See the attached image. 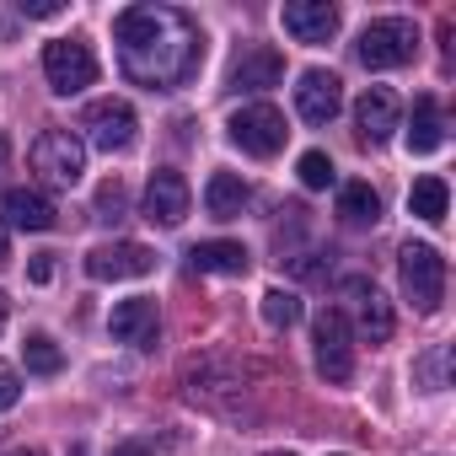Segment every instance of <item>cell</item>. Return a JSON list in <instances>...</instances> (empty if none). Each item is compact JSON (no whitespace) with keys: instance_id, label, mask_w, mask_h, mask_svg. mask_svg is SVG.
<instances>
[{"instance_id":"6da1fadb","label":"cell","mask_w":456,"mask_h":456,"mask_svg":"<svg viewBox=\"0 0 456 456\" xmlns=\"http://www.w3.org/2000/svg\"><path fill=\"white\" fill-rule=\"evenodd\" d=\"M113 44H118V70L145 92L183 86L204 60V33L177 6H124L113 17Z\"/></svg>"},{"instance_id":"7a4b0ae2","label":"cell","mask_w":456,"mask_h":456,"mask_svg":"<svg viewBox=\"0 0 456 456\" xmlns=\"http://www.w3.org/2000/svg\"><path fill=\"white\" fill-rule=\"evenodd\" d=\"M397 280H403V296L413 301V312H440V301H445V258L429 242H408L397 253Z\"/></svg>"},{"instance_id":"3957f363","label":"cell","mask_w":456,"mask_h":456,"mask_svg":"<svg viewBox=\"0 0 456 456\" xmlns=\"http://www.w3.org/2000/svg\"><path fill=\"white\" fill-rule=\"evenodd\" d=\"M354 54H360L365 70H397V65H408L419 54V28L408 17H381V22H370L360 33Z\"/></svg>"},{"instance_id":"277c9868","label":"cell","mask_w":456,"mask_h":456,"mask_svg":"<svg viewBox=\"0 0 456 456\" xmlns=\"http://www.w3.org/2000/svg\"><path fill=\"white\" fill-rule=\"evenodd\" d=\"M33 172L54 188H76L81 172H86V140L70 134V129H44L33 140Z\"/></svg>"},{"instance_id":"5b68a950","label":"cell","mask_w":456,"mask_h":456,"mask_svg":"<svg viewBox=\"0 0 456 456\" xmlns=\"http://www.w3.org/2000/svg\"><path fill=\"white\" fill-rule=\"evenodd\" d=\"M232 145H242L248 156H258V161H269V156H280L285 151V113L274 108V102H248V108H237L232 113Z\"/></svg>"},{"instance_id":"8992f818","label":"cell","mask_w":456,"mask_h":456,"mask_svg":"<svg viewBox=\"0 0 456 456\" xmlns=\"http://www.w3.org/2000/svg\"><path fill=\"white\" fill-rule=\"evenodd\" d=\"M44 76H49V86L60 97H76V92H86L97 81V54L86 44H76V38H60V44L44 49Z\"/></svg>"},{"instance_id":"52a82bcc","label":"cell","mask_w":456,"mask_h":456,"mask_svg":"<svg viewBox=\"0 0 456 456\" xmlns=\"http://www.w3.org/2000/svg\"><path fill=\"white\" fill-rule=\"evenodd\" d=\"M81 129H86V140L97 145V151H129L134 145V129H140V118H134V108L124 102V97H97L92 108H86V118H81Z\"/></svg>"},{"instance_id":"ba28073f","label":"cell","mask_w":456,"mask_h":456,"mask_svg":"<svg viewBox=\"0 0 456 456\" xmlns=\"http://www.w3.org/2000/svg\"><path fill=\"white\" fill-rule=\"evenodd\" d=\"M312 344H317V370L328 381H349L354 376V344H349V317L338 306H328L312 322Z\"/></svg>"},{"instance_id":"9c48e42d","label":"cell","mask_w":456,"mask_h":456,"mask_svg":"<svg viewBox=\"0 0 456 456\" xmlns=\"http://www.w3.org/2000/svg\"><path fill=\"white\" fill-rule=\"evenodd\" d=\"M151 269H156V253L145 242H102V248L86 253V274L102 280V285H113V280H145Z\"/></svg>"},{"instance_id":"30bf717a","label":"cell","mask_w":456,"mask_h":456,"mask_svg":"<svg viewBox=\"0 0 456 456\" xmlns=\"http://www.w3.org/2000/svg\"><path fill=\"white\" fill-rule=\"evenodd\" d=\"M344 301H349V312H354L360 338H370V344H387V338H392V301L376 290V280L349 274V280H344Z\"/></svg>"},{"instance_id":"8fae6325","label":"cell","mask_w":456,"mask_h":456,"mask_svg":"<svg viewBox=\"0 0 456 456\" xmlns=\"http://www.w3.org/2000/svg\"><path fill=\"white\" fill-rule=\"evenodd\" d=\"M188 204H193V193H188L183 172H172V167L151 172V183H145V220L151 225H183Z\"/></svg>"},{"instance_id":"7c38bea8","label":"cell","mask_w":456,"mask_h":456,"mask_svg":"<svg viewBox=\"0 0 456 456\" xmlns=\"http://www.w3.org/2000/svg\"><path fill=\"white\" fill-rule=\"evenodd\" d=\"M280 22L296 44H328L338 33V6H328V0H285Z\"/></svg>"},{"instance_id":"4fadbf2b","label":"cell","mask_w":456,"mask_h":456,"mask_svg":"<svg viewBox=\"0 0 456 456\" xmlns=\"http://www.w3.org/2000/svg\"><path fill=\"white\" fill-rule=\"evenodd\" d=\"M296 108L306 124H333L338 108H344V81L333 70H301V86H296Z\"/></svg>"},{"instance_id":"5bb4252c","label":"cell","mask_w":456,"mask_h":456,"mask_svg":"<svg viewBox=\"0 0 456 456\" xmlns=\"http://www.w3.org/2000/svg\"><path fill=\"white\" fill-rule=\"evenodd\" d=\"M108 333H113L118 344L151 349V344H156V333H161L156 301H151V296H129V301H118V306H113V317H108Z\"/></svg>"},{"instance_id":"9a60e30c","label":"cell","mask_w":456,"mask_h":456,"mask_svg":"<svg viewBox=\"0 0 456 456\" xmlns=\"http://www.w3.org/2000/svg\"><path fill=\"white\" fill-rule=\"evenodd\" d=\"M280 76H285V54L269 49V44H253V49L237 54L225 81H232V92H269V86H280Z\"/></svg>"},{"instance_id":"2e32d148","label":"cell","mask_w":456,"mask_h":456,"mask_svg":"<svg viewBox=\"0 0 456 456\" xmlns=\"http://www.w3.org/2000/svg\"><path fill=\"white\" fill-rule=\"evenodd\" d=\"M354 129L365 145H381L392 129H397V97L387 86H365L360 102H354Z\"/></svg>"},{"instance_id":"e0dca14e","label":"cell","mask_w":456,"mask_h":456,"mask_svg":"<svg viewBox=\"0 0 456 456\" xmlns=\"http://www.w3.org/2000/svg\"><path fill=\"white\" fill-rule=\"evenodd\" d=\"M6 215H12V225H22V232H49V225L60 220V209H54V199L44 188H12L6 193Z\"/></svg>"},{"instance_id":"ac0fdd59","label":"cell","mask_w":456,"mask_h":456,"mask_svg":"<svg viewBox=\"0 0 456 456\" xmlns=\"http://www.w3.org/2000/svg\"><path fill=\"white\" fill-rule=\"evenodd\" d=\"M248 204H253V188H248L237 172H215V177H209V188H204V209H209L215 220H237Z\"/></svg>"},{"instance_id":"d6986e66","label":"cell","mask_w":456,"mask_h":456,"mask_svg":"<svg viewBox=\"0 0 456 456\" xmlns=\"http://www.w3.org/2000/svg\"><path fill=\"white\" fill-rule=\"evenodd\" d=\"M445 145V113L435 97H419L413 102V124H408V151L413 156H435Z\"/></svg>"},{"instance_id":"ffe728a7","label":"cell","mask_w":456,"mask_h":456,"mask_svg":"<svg viewBox=\"0 0 456 456\" xmlns=\"http://www.w3.org/2000/svg\"><path fill=\"white\" fill-rule=\"evenodd\" d=\"M188 258H193V269H199V274H248V264H253L242 242H225V237L199 242Z\"/></svg>"},{"instance_id":"44dd1931","label":"cell","mask_w":456,"mask_h":456,"mask_svg":"<svg viewBox=\"0 0 456 456\" xmlns=\"http://www.w3.org/2000/svg\"><path fill=\"white\" fill-rule=\"evenodd\" d=\"M338 220L344 225H376L381 220V193L370 183H344L338 188Z\"/></svg>"},{"instance_id":"7402d4cb","label":"cell","mask_w":456,"mask_h":456,"mask_svg":"<svg viewBox=\"0 0 456 456\" xmlns=\"http://www.w3.org/2000/svg\"><path fill=\"white\" fill-rule=\"evenodd\" d=\"M445 204H451L445 177H419V183H413V193H408V209H413L419 220H429V225H440V220H445Z\"/></svg>"},{"instance_id":"603a6c76","label":"cell","mask_w":456,"mask_h":456,"mask_svg":"<svg viewBox=\"0 0 456 456\" xmlns=\"http://www.w3.org/2000/svg\"><path fill=\"white\" fill-rule=\"evenodd\" d=\"M22 360H28L33 376H54V370L65 365V354H60V344H54L49 333H33V338L22 344Z\"/></svg>"},{"instance_id":"cb8c5ba5","label":"cell","mask_w":456,"mask_h":456,"mask_svg":"<svg viewBox=\"0 0 456 456\" xmlns=\"http://www.w3.org/2000/svg\"><path fill=\"white\" fill-rule=\"evenodd\" d=\"M413 376H419L424 392H440L445 376H451V344H435L429 354H419V360H413Z\"/></svg>"},{"instance_id":"d4e9b609","label":"cell","mask_w":456,"mask_h":456,"mask_svg":"<svg viewBox=\"0 0 456 456\" xmlns=\"http://www.w3.org/2000/svg\"><path fill=\"white\" fill-rule=\"evenodd\" d=\"M264 322L269 328H296L301 322V296L296 290H269L264 296Z\"/></svg>"},{"instance_id":"484cf974","label":"cell","mask_w":456,"mask_h":456,"mask_svg":"<svg viewBox=\"0 0 456 456\" xmlns=\"http://www.w3.org/2000/svg\"><path fill=\"white\" fill-rule=\"evenodd\" d=\"M296 172H301L306 188H328V183H333V161H328L322 151H306V156L296 161Z\"/></svg>"},{"instance_id":"4316f807","label":"cell","mask_w":456,"mask_h":456,"mask_svg":"<svg viewBox=\"0 0 456 456\" xmlns=\"http://www.w3.org/2000/svg\"><path fill=\"white\" fill-rule=\"evenodd\" d=\"M118 215H124V183L113 177L97 188V220H118Z\"/></svg>"},{"instance_id":"83f0119b","label":"cell","mask_w":456,"mask_h":456,"mask_svg":"<svg viewBox=\"0 0 456 456\" xmlns=\"http://www.w3.org/2000/svg\"><path fill=\"white\" fill-rule=\"evenodd\" d=\"M17 397H22V376H17V365L0 360V413L17 408Z\"/></svg>"},{"instance_id":"f1b7e54d","label":"cell","mask_w":456,"mask_h":456,"mask_svg":"<svg viewBox=\"0 0 456 456\" xmlns=\"http://www.w3.org/2000/svg\"><path fill=\"white\" fill-rule=\"evenodd\" d=\"M65 6L60 0H22V17H38V22H49V17H60Z\"/></svg>"},{"instance_id":"f546056e","label":"cell","mask_w":456,"mask_h":456,"mask_svg":"<svg viewBox=\"0 0 456 456\" xmlns=\"http://www.w3.org/2000/svg\"><path fill=\"white\" fill-rule=\"evenodd\" d=\"M28 274H33L38 285H49V280H54V264H49V253H38V258L28 264Z\"/></svg>"},{"instance_id":"4dcf8cb0","label":"cell","mask_w":456,"mask_h":456,"mask_svg":"<svg viewBox=\"0 0 456 456\" xmlns=\"http://www.w3.org/2000/svg\"><path fill=\"white\" fill-rule=\"evenodd\" d=\"M12 258V237H6V220H0V264Z\"/></svg>"},{"instance_id":"1f68e13d","label":"cell","mask_w":456,"mask_h":456,"mask_svg":"<svg viewBox=\"0 0 456 456\" xmlns=\"http://www.w3.org/2000/svg\"><path fill=\"white\" fill-rule=\"evenodd\" d=\"M6 167H12V140L0 134V172H6Z\"/></svg>"},{"instance_id":"d6a6232c","label":"cell","mask_w":456,"mask_h":456,"mask_svg":"<svg viewBox=\"0 0 456 456\" xmlns=\"http://www.w3.org/2000/svg\"><path fill=\"white\" fill-rule=\"evenodd\" d=\"M113 456H151V451H145V445H118Z\"/></svg>"},{"instance_id":"836d02e7","label":"cell","mask_w":456,"mask_h":456,"mask_svg":"<svg viewBox=\"0 0 456 456\" xmlns=\"http://www.w3.org/2000/svg\"><path fill=\"white\" fill-rule=\"evenodd\" d=\"M12 456H44V451H28V445H22V451H12Z\"/></svg>"},{"instance_id":"e575fe53","label":"cell","mask_w":456,"mask_h":456,"mask_svg":"<svg viewBox=\"0 0 456 456\" xmlns=\"http://www.w3.org/2000/svg\"><path fill=\"white\" fill-rule=\"evenodd\" d=\"M0 328H6V296H0Z\"/></svg>"},{"instance_id":"d590c367","label":"cell","mask_w":456,"mask_h":456,"mask_svg":"<svg viewBox=\"0 0 456 456\" xmlns=\"http://www.w3.org/2000/svg\"><path fill=\"white\" fill-rule=\"evenodd\" d=\"M269 456H296V451H269Z\"/></svg>"}]
</instances>
